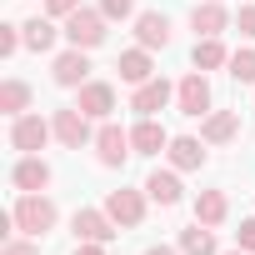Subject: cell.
Returning <instances> with one entry per match:
<instances>
[{"label":"cell","mask_w":255,"mask_h":255,"mask_svg":"<svg viewBox=\"0 0 255 255\" xmlns=\"http://www.w3.org/2000/svg\"><path fill=\"white\" fill-rule=\"evenodd\" d=\"M10 215H15V235H35V240H45V235L60 225V205H55L45 190H15Z\"/></svg>","instance_id":"1"},{"label":"cell","mask_w":255,"mask_h":255,"mask_svg":"<svg viewBox=\"0 0 255 255\" xmlns=\"http://www.w3.org/2000/svg\"><path fill=\"white\" fill-rule=\"evenodd\" d=\"M60 30H65V45H75V50H100L105 35H110V20L100 15V5H80L70 20H60Z\"/></svg>","instance_id":"2"},{"label":"cell","mask_w":255,"mask_h":255,"mask_svg":"<svg viewBox=\"0 0 255 255\" xmlns=\"http://www.w3.org/2000/svg\"><path fill=\"white\" fill-rule=\"evenodd\" d=\"M50 140H55V125H50V115H40V110H25V115H15V120H10V150H15V155H40Z\"/></svg>","instance_id":"3"},{"label":"cell","mask_w":255,"mask_h":255,"mask_svg":"<svg viewBox=\"0 0 255 255\" xmlns=\"http://www.w3.org/2000/svg\"><path fill=\"white\" fill-rule=\"evenodd\" d=\"M175 110L185 120H205L215 110V90H210V75L205 70H190V75L175 80Z\"/></svg>","instance_id":"4"},{"label":"cell","mask_w":255,"mask_h":255,"mask_svg":"<svg viewBox=\"0 0 255 255\" xmlns=\"http://www.w3.org/2000/svg\"><path fill=\"white\" fill-rule=\"evenodd\" d=\"M135 155V145H130V130H120L115 120H100L95 125V160L105 165V170H125V160Z\"/></svg>","instance_id":"5"},{"label":"cell","mask_w":255,"mask_h":255,"mask_svg":"<svg viewBox=\"0 0 255 255\" xmlns=\"http://www.w3.org/2000/svg\"><path fill=\"white\" fill-rule=\"evenodd\" d=\"M50 125H55V140H60L65 150L95 145V125H90V115H85L80 105H60V110H50Z\"/></svg>","instance_id":"6"},{"label":"cell","mask_w":255,"mask_h":255,"mask_svg":"<svg viewBox=\"0 0 255 255\" xmlns=\"http://www.w3.org/2000/svg\"><path fill=\"white\" fill-rule=\"evenodd\" d=\"M105 210H110V220L120 225V230H140L145 225V215H150V195H145V185L140 190H110L105 195Z\"/></svg>","instance_id":"7"},{"label":"cell","mask_w":255,"mask_h":255,"mask_svg":"<svg viewBox=\"0 0 255 255\" xmlns=\"http://www.w3.org/2000/svg\"><path fill=\"white\" fill-rule=\"evenodd\" d=\"M50 80H55L60 90H80L85 80H95V75H90V50H75V45L55 50V60H50Z\"/></svg>","instance_id":"8"},{"label":"cell","mask_w":255,"mask_h":255,"mask_svg":"<svg viewBox=\"0 0 255 255\" xmlns=\"http://www.w3.org/2000/svg\"><path fill=\"white\" fill-rule=\"evenodd\" d=\"M70 230H75V240H100V245H110V240L120 235V225L110 220L105 205H80V210L70 215Z\"/></svg>","instance_id":"9"},{"label":"cell","mask_w":255,"mask_h":255,"mask_svg":"<svg viewBox=\"0 0 255 255\" xmlns=\"http://www.w3.org/2000/svg\"><path fill=\"white\" fill-rule=\"evenodd\" d=\"M130 30H135V45H145V50H165L175 40V25H170L165 10H140L130 20Z\"/></svg>","instance_id":"10"},{"label":"cell","mask_w":255,"mask_h":255,"mask_svg":"<svg viewBox=\"0 0 255 255\" xmlns=\"http://www.w3.org/2000/svg\"><path fill=\"white\" fill-rule=\"evenodd\" d=\"M75 105H80V110L100 125V120H110V115H115L120 95H115V85H110V80H85V85L75 90Z\"/></svg>","instance_id":"11"},{"label":"cell","mask_w":255,"mask_h":255,"mask_svg":"<svg viewBox=\"0 0 255 255\" xmlns=\"http://www.w3.org/2000/svg\"><path fill=\"white\" fill-rule=\"evenodd\" d=\"M165 160H170L180 175H195V170H205V160H210V145H205L200 135H170V145H165Z\"/></svg>","instance_id":"12"},{"label":"cell","mask_w":255,"mask_h":255,"mask_svg":"<svg viewBox=\"0 0 255 255\" xmlns=\"http://www.w3.org/2000/svg\"><path fill=\"white\" fill-rule=\"evenodd\" d=\"M230 25H235V10L225 5V0H195V10H190L195 40H200V35H225Z\"/></svg>","instance_id":"13"},{"label":"cell","mask_w":255,"mask_h":255,"mask_svg":"<svg viewBox=\"0 0 255 255\" xmlns=\"http://www.w3.org/2000/svg\"><path fill=\"white\" fill-rule=\"evenodd\" d=\"M170 100H175V85L165 75H150L145 85H130V110L135 115H160Z\"/></svg>","instance_id":"14"},{"label":"cell","mask_w":255,"mask_h":255,"mask_svg":"<svg viewBox=\"0 0 255 255\" xmlns=\"http://www.w3.org/2000/svg\"><path fill=\"white\" fill-rule=\"evenodd\" d=\"M145 195H150V205H160V210H175L180 200H185V185H180V170L175 165H155L150 175H145Z\"/></svg>","instance_id":"15"},{"label":"cell","mask_w":255,"mask_h":255,"mask_svg":"<svg viewBox=\"0 0 255 255\" xmlns=\"http://www.w3.org/2000/svg\"><path fill=\"white\" fill-rule=\"evenodd\" d=\"M240 110H210L205 120H200V140L210 145V150H220V145H235L240 140Z\"/></svg>","instance_id":"16"},{"label":"cell","mask_w":255,"mask_h":255,"mask_svg":"<svg viewBox=\"0 0 255 255\" xmlns=\"http://www.w3.org/2000/svg\"><path fill=\"white\" fill-rule=\"evenodd\" d=\"M130 145H135V155H165L170 130L160 125V115H135V125H130Z\"/></svg>","instance_id":"17"},{"label":"cell","mask_w":255,"mask_h":255,"mask_svg":"<svg viewBox=\"0 0 255 255\" xmlns=\"http://www.w3.org/2000/svg\"><path fill=\"white\" fill-rule=\"evenodd\" d=\"M60 20H50V15H30V20H20V35H25V50L30 55H50L60 40H65V30H55Z\"/></svg>","instance_id":"18"},{"label":"cell","mask_w":255,"mask_h":255,"mask_svg":"<svg viewBox=\"0 0 255 255\" xmlns=\"http://www.w3.org/2000/svg\"><path fill=\"white\" fill-rule=\"evenodd\" d=\"M50 180H55V170H50L45 155H20L10 165V185L15 190H50Z\"/></svg>","instance_id":"19"},{"label":"cell","mask_w":255,"mask_h":255,"mask_svg":"<svg viewBox=\"0 0 255 255\" xmlns=\"http://www.w3.org/2000/svg\"><path fill=\"white\" fill-rule=\"evenodd\" d=\"M115 70H120L125 85H145V80L155 75V50H145V45L120 50V55H115Z\"/></svg>","instance_id":"20"},{"label":"cell","mask_w":255,"mask_h":255,"mask_svg":"<svg viewBox=\"0 0 255 255\" xmlns=\"http://www.w3.org/2000/svg\"><path fill=\"white\" fill-rule=\"evenodd\" d=\"M195 220H200V225H210V230H220V225L230 220V195H225L220 185L195 190Z\"/></svg>","instance_id":"21"},{"label":"cell","mask_w":255,"mask_h":255,"mask_svg":"<svg viewBox=\"0 0 255 255\" xmlns=\"http://www.w3.org/2000/svg\"><path fill=\"white\" fill-rule=\"evenodd\" d=\"M25 110H35V90H30V80H20V75L0 80V115L15 120V115H25Z\"/></svg>","instance_id":"22"},{"label":"cell","mask_w":255,"mask_h":255,"mask_svg":"<svg viewBox=\"0 0 255 255\" xmlns=\"http://www.w3.org/2000/svg\"><path fill=\"white\" fill-rule=\"evenodd\" d=\"M230 65V50H225V40L220 35H200L195 45H190V70H225Z\"/></svg>","instance_id":"23"},{"label":"cell","mask_w":255,"mask_h":255,"mask_svg":"<svg viewBox=\"0 0 255 255\" xmlns=\"http://www.w3.org/2000/svg\"><path fill=\"white\" fill-rule=\"evenodd\" d=\"M175 245H180V255H220L215 230H210V225H200V220H190V225L175 235Z\"/></svg>","instance_id":"24"},{"label":"cell","mask_w":255,"mask_h":255,"mask_svg":"<svg viewBox=\"0 0 255 255\" xmlns=\"http://www.w3.org/2000/svg\"><path fill=\"white\" fill-rule=\"evenodd\" d=\"M225 75H230L235 85H255V45H240V50H230V65H225Z\"/></svg>","instance_id":"25"},{"label":"cell","mask_w":255,"mask_h":255,"mask_svg":"<svg viewBox=\"0 0 255 255\" xmlns=\"http://www.w3.org/2000/svg\"><path fill=\"white\" fill-rule=\"evenodd\" d=\"M95 5H100V15L115 25V20H135L140 10H135V0H95Z\"/></svg>","instance_id":"26"},{"label":"cell","mask_w":255,"mask_h":255,"mask_svg":"<svg viewBox=\"0 0 255 255\" xmlns=\"http://www.w3.org/2000/svg\"><path fill=\"white\" fill-rule=\"evenodd\" d=\"M15 50H25V35H20L15 20H5V25H0V60H10Z\"/></svg>","instance_id":"27"},{"label":"cell","mask_w":255,"mask_h":255,"mask_svg":"<svg viewBox=\"0 0 255 255\" xmlns=\"http://www.w3.org/2000/svg\"><path fill=\"white\" fill-rule=\"evenodd\" d=\"M0 255H40V240H35V235H5Z\"/></svg>","instance_id":"28"},{"label":"cell","mask_w":255,"mask_h":255,"mask_svg":"<svg viewBox=\"0 0 255 255\" xmlns=\"http://www.w3.org/2000/svg\"><path fill=\"white\" fill-rule=\"evenodd\" d=\"M75 10H80V0H45V15L50 20H70Z\"/></svg>","instance_id":"29"},{"label":"cell","mask_w":255,"mask_h":255,"mask_svg":"<svg viewBox=\"0 0 255 255\" xmlns=\"http://www.w3.org/2000/svg\"><path fill=\"white\" fill-rule=\"evenodd\" d=\"M235 30H240L245 40H255V5H240V10H235Z\"/></svg>","instance_id":"30"},{"label":"cell","mask_w":255,"mask_h":255,"mask_svg":"<svg viewBox=\"0 0 255 255\" xmlns=\"http://www.w3.org/2000/svg\"><path fill=\"white\" fill-rule=\"evenodd\" d=\"M235 245L255 255V215H250V220H240V230H235Z\"/></svg>","instance_id":"31"},{"label":"cell","mask_w":255,"mask_h":255,"mask_svg":"<svg viewBox=\"0 0 255 255\" xmlns=\"http://www.w3.org/2000/svg\"><path fill=\"white\" fill-rule=\"evenodd\" d=\"M70 255H105V245H100V240H75Z\"/></svg>","instance_id":"32"},{"label":"cell","mask_w":255,"mask_h":255,"mask_svg":"<svg viewBox=\"0 0 255 255\" xmlns=\"http://www.w3.org/2000/svg\"><path fill=\"white\" fill-rule=\"evenodd\" d=\"M145 255H180V245H145Z\"/></svg>","instance_id":"33"},{"label":"cell","mask_w":255,"mask_h":255,"mask_svg":"<svg viewBox=\"0 0 255 255\" xmlns=\"http://www.w3.org/2000/svg\"><path fill=\"white\" fill-rule=\"evenodd\" d=\"M220 255H250V250H240V245H235V250H220Z\"/></svg>","instance_id":"34"}]
</instances>
